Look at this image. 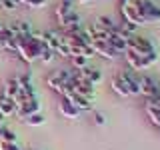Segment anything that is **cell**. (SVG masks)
Masks as SVG:
<instances>
[{
    "label": "cell",
    "mask_w": 160,
    "mask_h": 150,
    "mask_svg": "<svg viewBox=\"0 0 160 150\" xmlns=\"http://www.w3.org/2000/svg\"><path fill=\"white\" fill-rule=\"evenodd\" d=\"M70 60H72L74 70H80V68H86V66H88V58L80 56V54H72V56H70Z\"/></svg>",
    "instance_id": "cell-19"
},
{
    "label": "cell",
    "mask_w": 160,
    "mask_h": 150,
    "mask_svg": "<svg viewBox=\"0 0 160 150\" xmlns=\"http://www.w3.org/2000/svg\"><path fill=\"white\" fill-rule=\"evenodd\" d=\"M0 114H2L4 118L14 116V114H16V102H14L12 98H6V96L0 94Z\"/></svg>",
    "instance_id": "cell-13"
},
{
    "label": "cell",
    "mask_w": 160,
    "mask_h": 150,
    "mask_svg": "<svg viewBox=\"0 0 160 150\" xmlns=\"http://www.w3.org/2000/svg\"><path fill=\"white\" fill-rule=\"evenodd\" d=\"M136 8L140 10V14L144 16L146 24H152V22H160V6L154 4L152 0H136Z\"/></svg>",
    "instance_id": "cell-3"
},
{
    "label": "cell",
    "mask_w": 160,
    "mask_h": 150,
    "mask_svg": "<svg viewBox=\"0 0 160 150\" xmlns=\"http://www.w3.org/2000/svg\"><path fill=\"white\" fill-rule=\"evenodd\" d=\"M146 104H150V106H154V108H158V110H160V96L146 98Z\"/></svg>",
    "instance_id": "cell-28"
},
{
    "label": "cell",
    "mask_w": 160,
    "mask_h": 150,
    "mask_svg": "<svg viewBox=\"0 0 160 150\" xmlns=\"http://www.w3.org/2000/svg\"><path fill=\"white\" fill-rule=\"evenodd\" d=\"M18 94H20V84H18V80H16V78L6 80V84H4V88H2V96L16 100Z\"/></svg>",
    "instance_id": "cell-15"
},
{
    "label": "cell",
    "mask_w": 160,
    "mask_h": 150,
    "mask_svg": "<svg viewBox=\"0 0 160 150\" xmlns=\"http://www.w3.org/2000/svg\"><path fill=\"white\" fill-rule=\"evenodd\" d=\"M4 50V40H0V52Z\"/></svg>",
    "instance_id": "cell-30"
},
{
    "label": "cell",
    "mask_w": 160,
    "mask_h": 150,
    "mask_svg": "<svg viewBox=\"0 0 160 150\" xmlns=\"http://www.w3.org/2000/svg\"><path fill=\"white\" fill-rule=\"evenodd\" d=\"M76 74H78V78L88 80V82L94 84V86H98V84L102 82V74H100V70H94V68H90V66L76 70Z\"/></svg>",
    "instance_id": "cell-11"
},
{
    "label": "cell",
    "mask_w": 160,
    "mask_h": 150,
    "mask_svg": "<svg viewBox=\"0 0 160 150\" xmlns=\"http://www.w3.org/2000/svg\"><path fill=\"white\" fill-rule=\"evenodd\" d=\"M78 4H86V2H90V0H76Z\"/></svg>",
    "instance_id": "cell-31"
},
{
    "label": "cell",
    "mask_w": 160,
    "mask_h": 150,
    "mask_svg": "<svg viewBox=\"0 0 160 150\" xmlns=\"http://www.w3.org/2000/svg\"><path fill=\"white\" fill-rule=\"evenodd\" d=\"M68 100L80 110V112H84V110H92V98H86V96H82V94H76V92H74Z\"/></svg>",
    "instance_id": "cell-14"
},
{
    "label": "cell",
    "mask_w": 160,
    "mask_h": 150,
    "mask_svg": "<svg viewBox=\"0 0 160 150\" xmlns=\"http://www.w3.org/2000/svg\"><path fill=\"white\" fill-rule=\"evenodd\" d=\"M58 110H60V114H62L64 118H78V116H80V110L74 106V104L70 102L68 98H62V100H60Z\"/></svg>",
    "instance_id": "cell-12"
},
{
    "label": "cell",
    "mask_w": 160,
    "mask_h": 150,
    "mask_svg": "<svg viewBox=\"0 0 160 150\" xmlns=\"http://www.w3.org/2000/svg\"><path fill=\"white\" fill-rule=\"evenodd\" d=\"M40 112V102H38V96H34V98H26L24 102H20L18 104V108H16V116L18 120H26L30 114H36Z\"/></svg>",
    "instance_id": "cell-5"
},
{
    "label": "cell",
    "mask_w": 160,
    "mask_h": 150,
    "mask_svg": "<svg viewBox=\"0 0 160 150\" xmlns=\"http://www.w3.org/2000/svg\"><path fill=\"white\" fill-rule=\"evenodd\" d=\"M118 26L112 22L108 16H98L96 20L92 22V32L94 34H112Z\"/></svg>",
    "instance_id": "cell-10"
},
{
    "label": "cell",
    "mask_w": 160,
    "mask_h": 150,
    "mask_svg": "<svg viewBox=\"0 0 160 150\" xmlns=\"http://www.w3.org/2000/svg\"><path fill=\"white\" fill-rule=\"evenodd\" d=\"M24 122H26L28 126H42V124L46 122V116H44L42 112H36V114H30Z\"/></svg>",
    "instance_id": "cell-18"
},
{
    "label": "cell",
    "mask_w": 160,
    "mask_h": 150,
    "mask_svg": "<svg viewBox=\"0 0 160 150\" xmlns=\"http://www.w3.org/2000/svg\"><path fill=\"white\" fill-rule=\"evenodd\" d=\"M122 18L134 22L136 26H146V20H144V16L140 14V10L136 8V4H124L122 2Z\"/></svg>",
    "instance_id": "cell-8"
},
{
    "label": "cell",
    "mask_w": 160,
    "mask_h": 150,
    "mask_svg": "<svg viewBox=\"0 0 160 150\" xmlns=\"http://www.w3.org/2000/svg\"><path fill=\"white\" fill-rule=\"evenodd\" d=\"M140 96H160V82H156L152 76H140Z\"/></svg>",
    "instance_id": "cell-6"
},
{
    "label": "cell",
    "mask_w": 160,
    "mask_h": 150,
    "mask_svg": "<svg viewBox=\"0 0 160 150\" xmlns=\"http://www.w3.org/2000/svg\"><path fill=\"white\" fill-rule=\"evenodd\" d=\"M54 54H56V56H60V58H70V56H72V52H70V46H68L66 42L58 44V48L54 50Z\"/></svg>",
    "instance_id": "cell-21"
},
{
    "label": "cell",
    "mask_w": 160,
    "mask_h": 150,
    "mask_svg": "<svg viewBox=\"0 0 160 150\" xmlns=\"http://www.w3.org/2000/svg\"><path fill=\"white\" fill-rule=\"evenodd\" d=\"M16 80H18L20 88L30 86V84H32V76H30V72H26V74H20V76H16Z\"/></svg>",
    "instance_id": "cell-24"
},
{
    "label": "cell",
    "mask_w": 160,
    "mask_h": 150,
    "mask_svg": "<svg viewBox=\"0 0 160 150\" xmlns=\"http://www.w3.org/2000/svg\"><path fill=\"white\" fill-rule=\"evenodd\" d=\"M90 46L94 48V54H100V56L106 58V60H116V58H120V54L108 44V40H106V42H98V40H92V44H90Z\"/></svg>",
    "instance_id": "cell-9"
},
{
    "label": "cell",
    "mask_w": 160,
    "mask_h": 150,
    "mask_svg": "<svg viewBox=\"0 0 160 150\" xmlns=\"http://www.w3.org/2000/svg\"><path fill=\"white\" fill-rule=\"evenodd\" d=\"M70 76H72V72H70V70H56V72H52V74L46 78V84L54 90V92L62 94V90H64V86L68 84Z\"/></svg>",
    "instance_id": "cell-4"
},
{
    "label": "cell",
    "mask_w": 160,
    "mask_h": 150,
    "mask_svg": "<svg viewBox=\"0 0 160 150\" xmlns=\"http://www.w3.org/2000/svg\"><path fill=\"white\" fill-rule=\"evenodd\" d=\"M94 124H96V126H104V124H106V116H104L102 112H94Z\"/></svg>",
    "instance_id": "cell-26"
},
{
    "label": "cell",
    "mask_w": 160,
    "mask_h": 150,
    "mask_svg": "<svg viewBox=\"0 0 160 150\" xmlns=\"http://www.w3.org/2000/svg\"><path fill=\"white\" fill-rule=\"evenodd\" d=\"M54 58H56V54H54V52H52V50H50L48 46L42 50V54H40V60H42V64H50Z\"/></svg>",
    "instance_id": "cell-22"
},
{
    "label": "cell",
    "mask_w": 160,
    "mask_h": 150,
    "mask_svg": "<svg viewBox=\"0 0 160 150\" xmlns=\"http://www.w3.org/2000/svg\"><path fill=\"white\" fill-rule=\"evenodd\" d=\"M156 48H154V44L150 42L148 38L136 36V34H132V36L128 38V52H134V54H138V56H148Z\"/></svg>",
    "instance_id": "cell-2"
},
{
    "label": "cell",
    "mask_w": 160,
    "mask_h": 150,
    "mask_svg": "<svg viewBox=\"0 0 160 150\" xmlns=\"http://www.w3.org/2000/svg\"><path fill=\"white\" fill-rule=\"evenodd\" d=\"M20 4H26L30 8H44L46 6V0H20Z\"/></svg>",
    "instance_id": "cell-23"
},
{
    "label": "cell",
    "mask_w": 160,
    "mask_h": 150,
    "mask_svg": "<svg viewBox=\"0 0 160 150\" xmlns=\"http://www.w3.org/2000/svg\"><path fill=\"white\" fill-rule=\"evenodd\" d=\"M0 8H4V10H16L18 8V2H16V0H0Z\"/></svg>",
    "instance_id": "cell-25"
},
{
    "label": "cell",
    "mask_w": 160,
    "mask_h": 150,
    "mask_svg": "<svg viewBox=\"0 0 160 150\" xmlns=\"http://www.w3.org/2000/svg\"><path fill=\"white\" fill-rule=\"evenodd\" d=\"M120 78L124 80L130 96H138L140 94V74L134 72V70H124V72L120 74Z\"/></svg>",
    "instance_id": "cell-7"
},
{
    "label": "cell",
    "mask_w": 160,
    "mask_h": 150,
    "mask_svg": "<svg viewBox=\"0 0 160 150\" xmlns=\"http://www.w3.org/2000/svg\"><path fill=\"white\" fill-rule=\"evenodd\" d=\"M0 150H20L18 142H0Z\"/></svg>",
    "instance_id": "cell-27"
},
{
    "label": "cell",
    "mask_w": 160,
    "mask_h": 150,
    "mask_svg": "<svg viewBox=\"0 0 160 150\" xmlns=\"http://www.w3.org/2000/svg\"><path fill=\"white\" fill-rule=\"evenodd\" d=\"M110 86H112V90L118 94V96H130V92H128V88H126V84H124V80L120 78V74H116L112 80H110Z\"/></svg>",
    "instance_id": "cell-17"
},
{
    "label": "cell",
    "mask_w": 160,
    "mask_h": 150,
    "mask_svg": "<svg viewBox=\"0 0 160 150\" xmlns=\"http://www.w3.org/2000/svg\"><path fill=\"white\" fill-rule=\"evenodd\" d=\"M158 52L154 50V52H150L148 56H138V54L134 52H126L124 54V60H126V64L130 66V70H134V72H140V70H148L150 66H154V64L158 62Z\"/></svg>",
    "instance_id": "cell-1"
},
{
    "label": "cell",
    "mask_w": 160,
    "mask_h": 150,
    "mask_svg": "<svg viewBox=\"0 0 160 150\" xmlns=\"http://www.w3.org/2000/svg\"><path fill=\"white\" fill-rule=\"evenodd\" d=\"M54 12H56V18L58 20L66 18L68 14L74 12V0H62V2H58V6H56Z\"/></svg>",
    "instance_id": "cell-16"
},
{
    "label": "cell",
    "mask_w": 160,
    "mask_h": 150,
    "mask_svg": "<svg viewBox=\"0 0 160 150\" xmlns=\"http://www.w3.org/2000/svg\"><path fill=\"white\" fill-rule=\"evenodd\" d=\"M122 2H124V4H134L136 0H122Z\"/></svg>",
    "instance_id": "cell-29"
},
{
    "label": "cell",
    "mask_w": 160,
    "mask_h": 150,
    "mask_svg": "<svg viewBox=\"0 0 160 150\" xmlns=\"http://www.w3.org/2000/svg\"><path fill=\"white\" fill-rule=\"evenodd\" d=\"M120 30H122V32H126V34H136L138 26H136L134 22H130V20L122 18V24H120Z\"/></svg>",
    "instance_id": "cell-20"
}]
</instances>
